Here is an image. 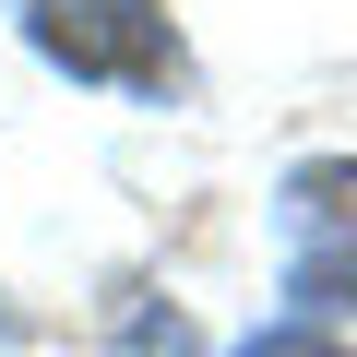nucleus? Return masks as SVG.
<instances>
[{
	"mask_svg": "<svg viewBox=\"0 0 357 357\" xmlns=\"http://www.w3.org/2000/svg\"><path fill=\"white\" fill-rule=\"evenodd\" d=\"M286 298H298V321L357 310V167L286 178Z\"/></svg>",
	"mask_w": 357,
	"mask_h": 357,
	"instance_id": "obj_1",
	"label": "nucleus"
},
{
	"mask_svg": "<svg viewBox=\"0 0 357 357\" xmlns=\"http://www.w3.org/2000/svg\"><path fill=\"white\" fill-rule=\"evenodd\" d=\"M24 36L60 60V72H119V84H178V36H167V13L155 0H36L24 13Z\"/></svg>",
	"mask_w": 357,
	"mask_h": 357,
	"instance_id": "obj_2",
	"label": "nucleus"
},
{
	"mask_svg": "<svg viewBox=\"0 0 357 357\" xmlns=\"http://www.w3.org/2000/svg\"><path fill=\"white\" fill-rule=\"evenodd\" d=\"M238 357H333V345H321V333H310V321H286V333H250V345H238Z\"/></svg>",
	"mask_w": 357,
	"mask_h": 357,
	"instance_id": "obj_3",
	"label": "nucleus"
}]
</instances>
